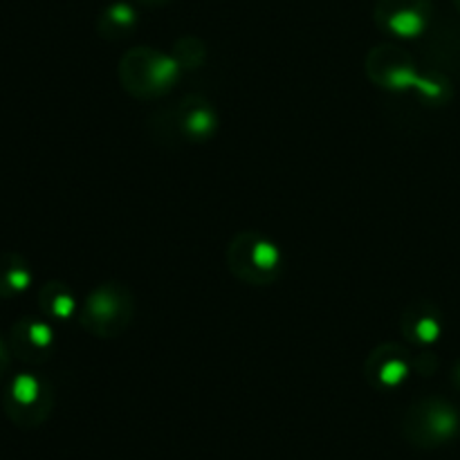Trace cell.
<instances>
[{
  "label": "cell",
  "instance_id": "1",
  "mask_svg": "<svg viewBox=\"0 0 460 460\" xmlns=\"http://www.w3.org/2000/svg\"><path fill=\"white\" fill-rule=\"evenodd\" d=\"M135 317V296L124 283L108 281L94 288L81 308V323L102 340L119 337Z\"/></svg>",
  "mask_w": 460,
  "mask_h": 460
},
{
  "label": "cell",
  "instance_id": "2",
  "mask_svg": "<svg viewBox=\"0 0 460 460\" xmlns=\"http://www.w3.org/2000/svg\"><path fill=\"white\" fill-rule=\"evenodd\" d=\"M180 63L151 48H135L119 63V79L126 93L137 99H153L169 93L178 81Z\"/></svg>",
  "mask_w": 460,
  "mask_h": 460
},
{
  "label": "cell",
  "instance_id": "3",
  "mask_svg": "<svg viewBox=\"0 0 460 460\" xmlns=\"http://www.w3.org/2000/svg\"><path fill=\"white\" fill-rule=\"evenodd\" d=\"M227 265L236 279L252 286H268L281 274L283 254L272 241L256 232H241L227 250Z\"/></svg>",
  "mask_w": 460,
  "mask_h": 460
},
{
  "label": "cell",
  "instance_id": "4",
  "mask_svg": "<svg viewBox=\"0 0 460 460\" xmlns=\"http://www.w3.org/2000/svg\"><path fill=\"white\" fill-rule=\"evenodd\" d=\"M402 431L404 438L416 447H436L452 438L456 431V416L438 400H422L409 409Z\"/></svg>",
  "mask_w": 460,
  "mask_h": 460
},
{
  "label": "cell",
  "instance_id": "5",
  "mask_svg": "<svg viewBox=\"0 0 460 460\" xmlns=\"http://www.w3.org/2000/svg\"><path fill=\"white\" fill-rule=\"evenodd\" d=\"M4 409L18 427H39L52 411V389L40 377L22 373L13 377Z\"/></svg>",
  "mask_w": 460,
  "mask_h": 460
},
{
  "label": "cell",
  "instance_id": "6",
  "mask_svg": "<svg viewBox=\"0 0 460 460\" xmlns=\"http://www.w3.org/2000/svg\"><path fill=\"white\" fill-rule=\"evenodd\" d=\"M429 0H377L376 21L395 36H418L429 22Z\"/></svg>",
  "mask_w": 460,
  "mask_h": 460
},
{
  "label": "cell",
  "instance_id": "7",
  "mask_svg": "<svg viewBox=\"0 0 460 460\" xmlns=\"http://www.w3.org/2000/svg\"><path fill=\"white\" fill-rule=\"evenodd\" d=\"M407 355V350L398 344L377 346L368 355L367 367H364V373H367V380L371 382V386L386 391L402 385L409 376V368H411Z\"/></svg>",
  "mask_w": 460,
  "mask_h": 460
},
{
  "label": "cell",
  "instance_id": "8",
  "mask_svg": "<svg viewBox=\"0 0 460 460\" xmlns=\"http://www.w3.org/2000/svg\"><path fill=\"white\" fill-rule=\"evenodd\" d=\"M169 121H173L175 133L182 135V139L189 142H202V139H209L216 130V115L214 108L209 106L202 99H182L178 103V108L173 111V117Z\"/></svg>",
  "mask_w": 460,
  "mask_h": 460
},
{
  "label": "cell",
  "instance_id": "9",
  "mask_svg": "<svg viewBox=\"0 0 460 460\" xmlns=\"http://www.w3.org/2000/svg\"><path fill=\"white\" fill-rule=\"evenodd\" d=\"M402 58L404 54L400 48H377L371 52V61H376V66L368 63V72L377 84L386 88L402 90L409 85H418L420 81H416L411 66H404Z\"/></svg>",
  "mask_w": 460,
  "mask_h": 460
},
{
  "label": "cell",
  "instance_id": "10",
  "mask_svg": "<svg viewBox=\"0 0 460 460\" xmlns=\"http://www.w3.org/2000/svg\"><path fill=\"white\" fill-rule=\"evenodd\" d=\"M13 340H16L18 353L27 359H43L48 358L52 349L54 332L49 323L36 322V319H22L13 328Z\"/></svg>",
  "mask_w": 460,
  "mask_h": 460
},
{
  "label": "cell",
  "instance_id": "11",
  "mask_svg": "<svg viewBox=\"0 0 460 460\" xmlns=\"http://www.w3.org/2000/svg\"><path fill=\"white\" fill-rule=\"evenodd\" d=\"M402 332L407 337H413L420 344L436 341L440 335V322L436 314H431L425 305H413L404 313L402 317Z\"/></svg>",
  "mask_w": 460,
  "mask_h": 460
},
{
  "label": "cell",
  "instance_id": "12",
  "mask_svg": "<svg viewBox=\"0 0 460 460\" xmlns=\"http://www.w3.org/2000/svg\"><path fill=\"white\" fill-rule=\"evenodd\" d=\"M135 25H137V13L126 3H112L111 7L103 9L102 18H99V31L112 40L128 36Z\"/></svg>",
  "mask_w": 460,
  "mask_h": 460
},
{
  "label": "cell",
  "instance_id": "13",
  "mask_svg": "<svg viewBox=\"0 0 460 460\" xmlns=\"http://www.w3.org/2000/svg\"><path fill=\"white\" fill-rule=\"evenodd\" d=\"M40 308H43V313L48 317L66 322V319H70L75 314L76 301L63 283H48L43 288V292H40Z\"/></svg>",
  "mask_w": 460,
  "mask_h": 460
},
{
  "label": "cell",
  "instance_id": "14",
  "mask_svg": "<svg viewBox=\"0 0 460 460\" xmlns=\"http://www.w3.org/2000/svg\"><path fill=\"white\" fill-rule=\"evenodd\" d=\"M31 270L25 261L18 256H4V263H0V292L3 295H21L30 288Z\"/></svg>",
  "mask_w": 460,
  "mask_h": 460
},
{
  "label": "cell",
  "instance_id": "15",
  "mask_svg": "<svg viewBox=\"0 0 460 460\" xmlns=\"http://www.w3.org/2000/svg\"><path fill=\"white\" fill-rule=\"evenodd\" d=\"M137 3H142V4H148V7H162V4L171 3V0H137Z\"/></svg>",
  "mask_w": 460,
  "mask_h": 460
},
{
  "label": "cell",
  "instance_id": "16",
  "mask_svg": "<svg viewBox=\"0 0 460 460\" xmlns=\"http://www.w3.org/2000/svg\"><path fill=\"white\" fill-rule=\"evenodd\" d=\"M456 3H458V7H460V0H456Z\"/></svg>",
  "mask_w": 460,
  "mask_h": 460
}]
</instances>
